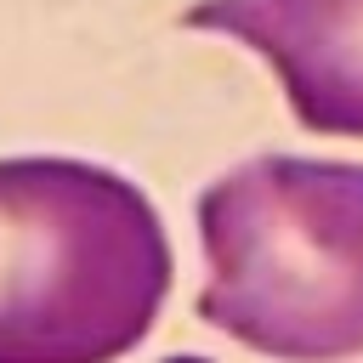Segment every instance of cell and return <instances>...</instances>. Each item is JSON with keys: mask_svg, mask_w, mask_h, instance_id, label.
<instances>
[{"mask_svg": "<svg viewBox=\"0 0 363 363\" xmlns=\"http://www.w3.org/2000/svg\"><path fill=\"white\" fill-rule=\"evenodd\" d=\"M187 28L250 45L318 136H363V0H193Z\"/></svg>", "mask_w": 363, "mask_h": 363, "instance_id": "3", "label": "cell"}, {"mask_svg": "<svg viewBox=\"0 0 363 363\" xmlns=\"http://www.w3.org/2000/svg\"><path fill=\"white\" fill-rule=\"evenodd\" d=\"M164 363H210V357H199V352H176V357H164Z\"/></svg>", "mask_w": 363, "mask_h": 363, "instance_id": "4", "label": "cell"}, {"mask_svg": "<svg viewBox=\"0 0 363 363\" xmlns=\"http://www.w3.org/2000/svg\"><path fill=\"white\" fill-rule=\"evenodd\" d=\"M153 199L74 153L0 159V363H119L170 295Z\"/></svg>", "mask_w": 363, "mask_h": 363, "instance_id": "1", "label": "cell"}, {"mask_svg": "<svg viewBox=\"0 0 363 363\" xmlns=\"http://www.w3.org/2000/svg\"><path fill=\"white\" fill-rule=\"evenodd\" d=\"M199 318L272 363L363 357V164L255 153L199 193Z\"/></svg>", "mask_w": 363, "mask_h": 363, "instance_id": "2", "label": "cell"}]
</instances>
